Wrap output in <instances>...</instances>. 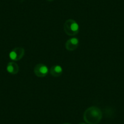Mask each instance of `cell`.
<instances>
[{
    "label": "cell",
    "mask_w": 124,
    "mask_h": 124,
    "mask_svg": "<svg viewBox=\"0 0 124 124\" xmlns=\"http://www.w3.org/2000/svg\"><path fill=\"white\" fill-rule=\"evenodd\" d=\"M64 31L69 36H74L79 32V25L75 20L68 19L64 23Z\"/></svg>",
    "instance_id": "7a4b0ae2"
},
{
    "label": "cell",
    "mask_w": 124,
    "mask_h": 124,
    "mask_svg": "<svg viewBox=\"0 0 124 124\" xmlns=\"http://www.w3.org/2000/svg\"><path fill=\"white\" fill-rule=\"evenodd\" d=\"M50 73L53 77H60L63 74V68L60 65H54L50 69Z\"/></svg>",
    "instance_id": "52a82bcc"
},
{
    "label": "cell",
    "mask_w": 124,
    "mask_h": 124,
    "mask_svg": "<svg viewBox=\"0 0 124 124\" xmlns=\"http://www.w3.org/2000/svg\"><path fill=\"white\" fill-rule=\"evenodd\" d=\"M25 50L23 47H16L10 51L9 57L13 61H19L24 57Z\"/></svg>",
    "instance_id": "3957f363"
},
{
    "label": "cell",
    "mask_w": 124,
    "mask_h": 124,
    "mask_svg": "<svg viewBox=\"0 0 124 124\" xmlns=\"http://www.w3.org/2000/svg\"><path fill=\"white\" fill-rule=\"evenodd\" d=\"M34 73L39 77H45L48 74V68L45 65L39 63L35 65L34 67Z\"/></svg>",
    "instance_id": "277c9868"
},
{
    "label": "cell",
    "mask_w": 124,
    "mask_h": 124,
    "mask_svg": "<svg viewBox=\"0 0 124 124\" xmlns=\"http://www.w3.org/2000/svg\"><path fill=\"white\" fill-rule=\"evenodd\" d=\"M71 124L70 123H64V124Z\"/></svg>",
    "instance_id": "30bf717a"
},
{
    "label": "cell",
    "mask_w": 124,
    "mask_h": 124,
    "mask_svg": "<svg viewBox=\"0 0 124 124\" xmlns=\"http://www.w3.org/2000/svg\"><path fill=\"white\" fill-rule=\"evenodd\" d=\"M6 70L7 71L11 74H16L19 72V66L15 62H9L7 65Z\"/></svg>",
    "instance_id": "8992f818"
},
{
    "label": "cell",
    "mask_w": 124,
    "mask_h": 124,
    "mask_svg": "<svg viewBox=\"0 0 124 124\" xmlns=\"http://www.w3.org/2000/svg\"><path fill=\"white\" fill-rule=\"evenodd\" d=\"M79 44V40L76 37L71 38L67 40L65 43V47L66 50L69 51H73L78 47Z\"/></svg>",
    "instance_id": "5b68a950"
},
{
    "label": "cell",
    "mask_w": 124,
    "mask_h": 124,
    "mask_svg": "<svg viewBox=\"0 0 124 124\" xmlns=\"http://www.w3.org/2000/svg\"><path fill=\"white\" fill-rule=\"evenodd\" d=\"M46 1H49V2H51V1H53L54 0H46Z\"/></svg>",
    "instance_id": "ba28073f"
},
{
    "label": "cell",
    "mask_w": 124,
    "mask_h": 124,
    "mask_svg": "<svg viewBox=\"0 0 124 124\" xmlns=\"http://www.w3.org/2000/svg\"><path fill=\"white\" fill-rule=\"evenodd\" d=\"M86 124V123H83V122H81V123H79V124Z\"/></svg>",
    "instance_id": "9c48e42d"
},
{
    "label": "cell",
    "mask_w": 124,
    "mask_h": 124,
    "mask_svg": "<svg viewBox=\"0 0 124 124\" xmlns=\"http://www.w3.org/2000/svg\"><path fill=\"white\" fill-rule=\"evenodd\" d=\"M102 118V113L99 108L95 106L89 107L83 114V119L88 124H97Z\"/></svg>",
    "instance_id": "6da1fadb"
}]
</instances>
